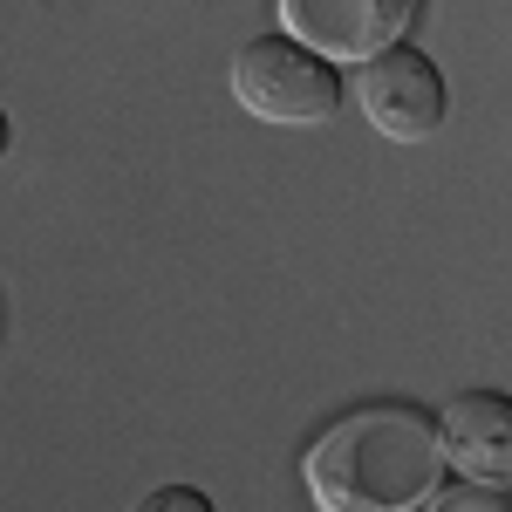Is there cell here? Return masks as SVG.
Returning <instances> with one entry per match:
<instances>
[{
    "instance_id": "cell-1",
    "label": "cell",
    "mask_w": 512,
    "mask_h": 512,
    "mask_svg": "<svg viewBox=\"0 0 512 512\" xmlns=\"http://www.w3.org/2000/svg\"><path fill=\"white\" fill-rule=\"evenodd\" d=\"M308 499L321 512H410L424 506L444 478L437 417L424 403H355L301 458Z\"/></svg>"
},
{
    "instance_id": "cell-2",
    "label": "cell",
    "mask_w": 512,
    "mask_h": 512,
    "mask_svg": "<svg viewBox=\"0 0 512 512\" xmlns=\"http://www.w3.org/2000/svg\"><path fill=\"white\" fill-rule=\"evenodd\" d=\"M233 96L246 117L260 123H328L342 110V96H349V82L342 69L315 55V48H301V41L287 35H253L239 41L233 55Z\"/></svg>"
},
{
    "instance_id": "cell-3",
    "label": "cell",
    "mask_w": 512,
    "mask_h": 512,
    "mask_svg": "<svg viewBox=\"0 0 512 512\" xmlns=\"http://www.w3.org/2000/svg\"><path fill=\"white\" fill-rule=\"evenodd\" d=\"M355 103H362V117L376 123L390 144L431 137L437 123H444V110H451L444 69H437L424 48H410V41H396V48H383V55L355 62Z\"/></svg>"
},
{
    "instance_id": "cell-4",
    "label": "cell",
    "mask_w": 512,
    "mask_h": 512,
    "mask_svg": "<svg viewBox=\"0 0 512 512\" xmlns=\"http://www.w3.org/2000/svg\"><path fill=\"white\" fill-rule=\"evenodd\" d=\"M424 0H280V35L328 62H369L410 41Z\"/></svg>"
},
{
    "instance_id": "cell-5",
    "label": "cell",
    "mask_w": 512,
    "mask_h": 512,
    "mask_svg": "<svg viewBox=\"0 0 512 512\" xmlns=\"http://www.w3.org/2000/svg\"><path fill=\"white\" fill-rule=\"evenodd\" d=\"M437 444H444V465H458V478L506 485L512 478V403L499 390L451 396L444 417H437Z\"/></svg>"
},
{
    "instance_id": "cell-6",
    "label": "cell",
    "mask_w": 512,
    "mask_h": 512,
    "mask_svg": "<svg viewBox=\"0 0 512 512\" xmlns=\"http://www.w3.org/2000/svg\"><path fill=\"white\" fill-rule=\"evenodd\" d=\"M424 512H512V499H506V485H451V492H431V506Z\"/></svg>"
},
{
    "instance_id": "cell-7",
    "label": "cell",
    "mask_w": 512,
    "mask_h": 512,
    "mask_svg": "<svg viewBox=\"0 0 512 512\" xmlns=\"http://www.w3.org/2000/svg\"><path fill=\"white\" fill-rule=\"evenodd\" d=\"M130 512H219L198 485H158V492H144Z\"/></svg>"
},
{
    "instance_id": "cell-8",
    "label": "cell",
    "mask_w": 512,
    "mask_h": 512,
    "mask_svg": "<svg viewBox=\"0 0 512 512\" xmlns=\"http://www.w3.org/2000/svg\"><path fill=\"white\" fill-rule=\"evenodd\" d=\"M7 144H14V123H7V110H0V158H7Z\"/></svg>"
}]
</instances>
